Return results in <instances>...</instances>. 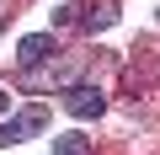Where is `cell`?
I'll return each mask as SVG.
<instances>
[{
  "label": "cell",
  "instance_id": "obj_1",
  "mask_svg": "<svg viewBox=\"0 0 160 155\" xmlns=\"http://www.w3.org/2000/svg\"><path fill=\"white\" fill-rule=\"evenodd\" d=\"M43 128H48V107H27V112H16V118L0 123V150H6V144H22L27 134H43Z\"/></svg>",
  "mask_w": 160,
  "mask_h": 155
},
{
  "label": "cell",
  "instance_id": "obj_2",
  "mask_svg": "<svg viewBox=\"0 0 160 155\" xmlns=\"http://www.w3.org/2000/svg\"><path fill=\"white\" fill-rule=\"evenodd\" d=\"M64 107H69L75 118H102V112H107V96H102L96 86H69V91H64Z\"/></svg>",
  "mask_w": 160,
  "mask_h": 155
},
{
  "label": "cell",
  "instance_id": "obj_3",
  "mask_svg": "<svg viewBox=\"0 0 160 155\" xmlns=\"http://www.w3.org/2000/svg\"><path fill=\"white\" fill-rule=\"evenodd\" d=\"M43 59H53V38H48V32H32V38L16 43V64H22V70H38Z\"/></svg>",
  "mask_w": 160,
  "mask_h": 155
},
{
  "label": "cell",
  "instance_id": "obj_4",
  "mask_svg": "<svg viewBox=\"0 0 160 155\" xmlns=\"http://www.w3.org/2000/svg\"><path fill=\"white\" fill-rule=\"evenodd\" d=\"M53 155H91L86 134H53Z\"/></svg>",
  "mask_w": 160,
  "mask_h": 155
},
{
  "label": "cell",
  "instance_id": "obj_5",
  "mask_svg": "<svg viewBox=\"0 0 160 155\" xmlns=\"http://www.w3.org/2000/svg\"><path fill=\"white\" fill-rule=\"evenodd\" d=\"M112 22H118V6H112V0H102V6L86 11V27H91V32H107Z\"/></svg>",
  "mask_w": 160,
  "mask_h": 155
},
{
  "label": "cell",
  "instance_id": "obj_6",
  "mask_svg": "<svg viewBox=\"0 0 160 155\" xmlns=\"http://www.w3.org/2000/svg\"><path fill=\"white\" fill-rule=\"evenodd\" d=\"M0 112H11V96H6V91H0Z\"/></svg>",
  "mask_w": 160,
  "mask_h": 155
}]
</instances>
